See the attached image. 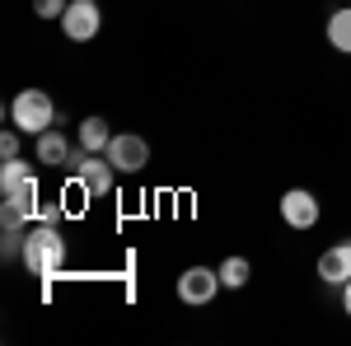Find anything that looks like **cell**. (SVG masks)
Instances as JSON below:
<instances>
[{"label":"cell","instance_id":"2","mask_svg":"<svg viewBox=\"0 0 351 346\" xmlns=\"http://www.w3.org/2000/svg\"><path fill=\"white\" fill-rule=\"evenodd\" d=\"M56 103L47 89H19L10 99V127H19L24 136H43L47 127H56Z\"/></svg>","mask_w":351,"mask_h":346},{"label":"cell","instance_id":"9","mask_svg":"<svg viewBox=\"0 0 351 346\" xmlns=\"http://www.w3.org/2000/svg\"><path fill=\"white\" fill-rule=\"evenodd\" d=\"M319 276H324V286H347L351 281V239L332 243L324 258H319Z\"/></svg>","mask_w":351,"mask_h":346},{"label":"cell","instance_id":"8","mask_svg":"<svg viewBox=\"0 0 351 346\" xmlns=\"http://www.w3.org/2000/svg\"><path fill=\"white\" fill-rule=\"evenodd\" d=\"M281 220H286L291 230H314V225H319V197H314L309 187H291V192L281 197Z\"/></svg>","mask_w":351,"mask_h":346},{"label":"cell","instance_id":"18","mask_svg":"<svg viewBox=\"0 0 351 346\" xmlns=\"http://www.w3.org/2000/svg\"><path fill=\"white\" fill-rule=\"evenodd\" d=\"M347 5H351V0H347Z\"/></svg>","mask_w":351,"mask_h":346},{"label":"cell","instance_id":"7","mask_svg":"<svg viewBox=\"0 0 351 346\" xmlns=\"http://www.w3.org/2000/svg\"><path fill=\"white\" fill-rule=\"evenodd\" d=\"M104 155L112 160L117 173H141V169L150 164V145H145V136H136V132H117Z\"/></svg>","mask_w":351,"mask_h":346},{"label":"cell","instance_id":"15","mask_svg":"<svg viewBox=\"0 0 351 346\" xmlns=\"http://www.w3.org/2000/svg\"><path fill=\"white\" fill-rule=\"evenodd\" d=\"M19 127H5V132H0V155H5V160H19Z\"/></svg>","mask_w":351,"mask_h":346},{"label":"cell","instance_id":"13","mask_svg":"<svg viewBox=\"0 0 351 346\" xmlns=\"http://www.w3.org/2000/svg\"><path fill=\"white\" fill-rule=\"evenodd\" d=\"M248 276H253L248 258H225V262H220V281H225V291H243Z\"/></svg>","mask_w":351,"mask_h":346},{"label":"cell","instance_id":"10","mask_svg":"<svg viewBox=\"0 0 351 346\" xmlns=\"http://www.w3.org/2000/svg\"><path fill=\"white\" fill-rule=\"evenodd\" d=\"M75 145H80V150H89V155H104V150L112 145L108 122H104V117H84L80 127H75Z\"/></svg>","mask_w":351,"mask_h":346},{"label":"cell","instance_id":"5","mask_svg":"<svg viewBox=\"0 0 351 346\" xmlns=\"http://www.w3.org/2000/svg\"><path fill=\"white\" fill-rule=\"evenodd\" d=\"M216 291H225V281H220V267H188L183 276H178V299L183 304H211Z\"/></svg>","mask_w":351,"mask_h":346},{"label":"cell","instance_id":"4","mask_svg":"<svg viewBox=\"0 0 351 346\" xmlns=\"http://www.w3.org/2000/svg\"><path fill=\"white\" fill-rule=\"evenodd\" d=\"M56 24H61V33H66L71 42H94L99 28H104V10H99L94 0H71Z\"/></svg>","mask_w":351,"mask_h":346},{"label":"cell","instance_id":"3","mask_svg":"<svg viewBox=\"0 0 351 346\" xmlns=\"http://www.w3.org/2000/svg\"><path fill=\"white\" fill-rule=\"evenodd\" d=\"M71 169H75V178L84 183L89 197H108L112 187H117V169H112L108 155H89L75 145V155H71Z\"/></svg>","mask_w":351,"mask_h":346},{"label":"cell","instance_id":"12","mask_svg":"<svg viewBox=\"0 0 351 346\" xmlns=\"http://www.w3.org/2000/svg\"><path fill=\"white\" fill-rule=\"evenodd\" d=\"M38 173L28 169V160H5L0 164V192H14V187H24V183H33Z\"/></svg>","mask_w":351,"mask_h":346},{"label":"cell","instance_id":"16","mask_svg":"<svg viewBox=\"0 0 351 346\" xmlns=\"http://www.w3.org/2000/svg\"><path fill=\"white\" fill-rule=\"evenodd\" d=\"M61 211H66V206H52V201H38V206H33V220H43V225H56V220H61Z\"/></svg>","mask_w":351,"mask_h":346},{"label":"cell","instance_id":"6","mask_svg":"<svg viewBox=\"0 0 351 346\" xmlns=\"http://www.w3.org/2000/svg\"><path fill=\"white\" fill-rule=\"evenodd\" d=\"M71 155H75V140L66 136V127L56 122L43 136H33V160L43 169H71Z\"/></svg>","mask_w":351,"mask_h":346},{"label":"cell","instance_id":"11","mask_svg":"<svg viewBox=\"0 0 351 346\" xmlns=\"http://www.w3.org/2000/svg\"><path fill=\"white\" fill-rule=\"evenodd\" d=\"M328 47L351 56V5H342V10L328 14Z\"/></svg>","mask_w":351,"mask_h":346},{"label":"cell","instance_id":"14","mask_svg":"<svg viewBox=\"0 0 351 346\" xmlns=\"http://www.w3.org/2000/svg\"><path fill=\"white\" fill-rule=\"evenodd\" d=\"M66 5H71V0H33V14H38V19H61Z\"/></svg>","mask_w":351,"mask_h":346},{"label":"cell","instance_id":"17","mask_svg":"<svg viewBox=\"0 0 351 346\" xmlns=\"http://www.w3.org/2000/svg\"><path fill=\"white\" fill-rule=\"evenodd\" d=\"M342 309H347V319H351V281L342 286Z\"/></svg>","mask_w":351,"mask_h":346},{"label":"cell","instance_id":"1","mask_svg":"<svg viewBox=\"0 0 351 346\" xmlns=\"http://www.w3.org/2000/svg\"><path fill=\"white\" fill-rule=\"evenodd\" d=\"M24 267L33 276H47V281H52L56 271L66 267V234H61L56 225L33 220L28 234H24Z\"/></svg>","mask_w":351,"mask_h":346}]
</instances>
